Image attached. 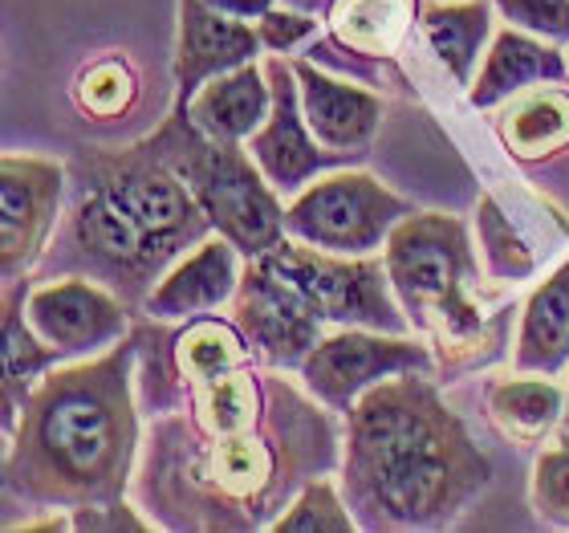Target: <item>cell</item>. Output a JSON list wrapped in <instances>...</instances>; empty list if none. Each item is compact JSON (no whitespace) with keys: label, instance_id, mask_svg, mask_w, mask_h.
Returning <instances> with one entry per match:
<instances>
[{"label":"cell","instance_id":"cell-1","mask_svg":"<svg viewBox=\"0 0 569 533\" xmlns=\"http://www.w3.org/2000/svg\"><path fill=\"white\" fill-rule=\"evenodd\" d=\"M321 407L281 379L273 407L244 432L203 436L167 415L151 424L142 497L171 530H273L313 476L342 468Z\"/></svg>","mask_w":569,"mask_h":533},{"label":"cell","instance_id":"cell-2","mask_svg":"<svg viewBox=\"0 0 569 533\" xmlns=\"http://www.w3.org/2000/svg\"><path fill=\"white\" fill-rule=\"evenodd\" d=\"M492 481L427 371L375 383L346 412L342 497L358 530H443Z\"/></svg>","mask_w":569,"mask_h":533},{"label":"cell","instance_id":"cell-3","mask_svg":"<svg viewBox=\"0 0 569 533\" xmlns=\"http://www.w3.org/2000/svg\"><path fill=\"white\" fill-rule=\"evenodd\" d=\"M134 367L139 343L122 338L37 383L4 448L9 497L46 513L122 501L139 452Z\"/></svg>","mask_w":569,"mask_h":533},{"label":"cell","instance_id":"cell-4","mask_svg":"<svg viewBox=\"0 0 569 533\" xmlns=\"http://www.w3.org/2000/svg\"><path fill=\"white\" fill-rule=\"evenodd\" d=\"M382 261L411 334L431 346L439 375L456 379L509 351L512 306L485 294L480 261L460 216H403L382 249Z\"/></svg>","mask_w":569,"mask_h":533},{"label":"cell","instance_id":"cell-5","mask_svg":"<svg viewBox=\"0 0 569 533\" xmlns=\"http://www.w3.org/2000/svg\"><path fill=\"white\" fill-rule=\"evenodd\" d=\"M167 164L191 188L212 233L232 240L244 261L264 257L284 240V204L252 159L249 142H220L191 127L183 110H171L151 135Z\"/></svg>","mask_w":569,"mask_h":533},{"label":"cell","instance_id":"cell-6","mask_svg":"<svg viewBox=\"0 0 569 533\" xmlns=\"http://www.w3.org/2000/svg\"><path fill=\"white\" fill-rule=\"evenodd\" d=\"M411 200L382 188L367 171H326L284 208V237L338 257H370L387 249L395 225L411 216Z\"/></svg>","mask_w":569,"mask_h":533},{"label":"cell","instance_id":"cell-7","mask_svg":"<svg viewBox=\"0 0 569 533\" xmlns=\"http://www.w3.org/2000/svg\"><path fill=\"white\" fill-rule=\"evenodd\" d=\"M264 261L284 273L301 294L321 309L330 326H367V330L407 334L403 306L391 289L382 257H338V253L313 249L306 240L284 237L277 249L264 253Z\"/></svg>","mask_w":569,"mask_h":533},{"label":"cell","instance_id":"cell-8","mask_svg":"<svg viewBox=\"0 0 569 533\" xmlns=\"http://www.w3.org/2000/svg\"><path fill=\"white\" fill-rule=\"evenodd\" d=\"M66 265L110 285L114 294L139 297L176 265V257L139 225L127 204L114 200V191L86 179L82 200L73 204L66 225Z\"/></svg>","mask_w":569,"mask_h":533},{"label":"cell","instance_id":"cell-9","mask_svg":"<svg viewBox=\"0 0 569 533\" xmlns=\"http://www.w3.org/2000/svg\"><path fill=\"white\" fill-rule=\"evenodd\" d=\"M86 179H98L114 200H122L139 216V225L163 245L171 257H183L188 245H200L212 233V220L203 216L191 188L183 184L176 167L167 164L154 139H142L127 151L90 155L86 159Z\"/></svg>","mask_w":569,"mask_h":533},{"label":"cell","instance_id":"cell-10","mask_svg":"<svg viewBox=\"0 0 569 533\" xmlns=\"http://www.w3.org/2000/svg\"><path fill=\"white\" fill-rule=\"evenodd\" d=\"M403 371H427V375L439 371L423 338L367 330V326H338L309 351L297 375L313 399L346 415L358 403V395Z\"/></svg>","mask_w":569,"mask_h":533},{"label":"cell","instance_id":"cell-11","mask_svg":"<svg viewBox=\"0 0 569 533\" xmlns=\"http://www.w3.org/2000/svg\"><path fill=\"white\" fill-rule=\"evenodd\" d=\"M232 322L244 330L269 371H301L309 351L326 338V326H330L321 318V309L264 257H252L240 273Z\"/></svg>","mask_w":569,"mask_h":533},{"label":"cell","instance_id":"cell-12","mask_svg":"<svg viewBox=\"0 0 569 533\" xmlns=\"http://www.w3.org/2000/svg\"><path fill=\"white\" fill-rule=\"evenodd\" d=\"M264 73H269V86H273V110H269L261 131L249 139V151L264 171V179L273 184L277 196L293 200L318 176L338 171V167H355L358 159L330 151V147H321L313 139L306 115H301V90H297L293 61L273 53V58H264Z\"/></svg>","mask_w":569,"mask_h":533},{"label":"cell","instance_id":"cell-13","mask_svg":"<svg viewBox=\"0 0 569 533\" xmlns=\"http://www.w3.org/2000/svg\"><path fill=\"white\" fill-rule=\"evenodd\" d=\"M66 167L46 155L0 159V277L21 282L46 253L58 228Z\"/></svg>","mask_w":569,"mask_h":533},{"label":"cell","instance_id":"cell-14","mask_svg":"<svg viewBox=\"0 0 569 533\" xmlns=\"http://www.w3.org/2000/svg\"><path fill=\"white\" fill-rule=\"evenodd\" d=\"M24 314L49 346L66 351L70 358L102 355L127 338V306L114 289L98 285L94 277H61V282L37 285L24 297Z\"/></svg>","mask_w":569,"mask_h":533},{"label":"cell","instance_id":"cell-15","mask_svg":"<svg viewBox=\"0 0 569 533\" xmlns=\"http://www.w3.org/2000/svg\"><path fill=\"white\" fill-rule=\"evenodd\" d=\"M176 61H171L176 102H171V110H188L191 98L212 78L249 66L264 49L257 24L216 12L203 0H176Z\"/></svg>","mask_w":569,"mask_h":533},{"label":"cell","instance_id":"cell-16","mask_svg":"<svg viewBox=\"0 0 569 533\" xmlns=\"http://www.w3.org/2000/svg\"><path fill=\"white\" fill-rule=\"evenodd\" d=\"M252 363H261V358H257V351H252V343L244 338L237 322L212 318V314L191 318L183 322V330L167 338V363L159 371V383H147L142 407L151 415H163L191 387L220 379L228 371L252 367Z\"/></svg>","mask_w":569,"mask_h":533},{"label":"cell","instance_id":"cell-17","mask_svg":"<svg viewBox=\"0 0 569 533\" xmlns=\"http://www.w3.org/2000/svg\"><path fill=\"white\" fill-rule=\"evenodd\" d=\"M240 249L232 240L203 237L196 253L179 257L171 269L159 277L151 294L142 297V309L151 322H191L203 314H216L220 306H232L240 285Z\"/></svg>","mask_w":569,"mask_h":533},{"label":"cell","instance_id":"cell-18","mask_svg":"<svg viewBox=\"0 0 569 533\" xmlns=\"http://www.w3.org/2000/svg\"><path fill=\"white\" fill-rule=\"evenodd\" d=\"M297 90H301V115L321 147L367 159L375 131L382 122V98L367 86L342 82L318 66V61L293 58Z\"/></svg>","mask_w":569,"mask_h":533},{"label":"cell","instance_id":"cell-19","mask_svg":"<svg viewBox=\"0 0 569 533\" xmlns=\"http://www.w3.org/2000/svg\"><path fill=\"white\" fill-rule=\"evenodd\" d=\"M546 82H569V66L566 53H561L553 41H541L533 33H521V29H500L488 46L480 70H476L472 86H468V107L476 110H497L505 107L509 98L533 90V86Z\"/></svg>","mask_w":569,"mask_h":533},{"label":"cell","instance_id":"cell-20","mask_svg":"<svg viewBox=\"0 0 569 533\" xmlns=\"http://www.w3.org/2000/svg\"><path fill=\"white\" fill-rule=\"evenodd\" d=\"M273 110V86H269V73L264 66L249 61L240 70H228L220 78L203 86L200 95L188 102L191 127L203 131L208 139L220 142H249L252 135L261 131L264 119Z\"/></svg>","mask_w":569,"mask_h":533},{"label":"cell","instance_id":"cell-21","mask_svg":"<svg viewBox=\"0 0 569 533\" xmlns=\"http://www.w3.org/2000/svg\"><path fill=\"white\" fill-rule=\"evenodd\" d=\"M485 412L500 436L517 448H541L549 436H558L561 412H566V387L553 375H500L485 383Z\"/></svg>","mask_w":569,"mask_h":533},{"label":"cell","instance_id":"cell-22","mask_svg":"<svg viewBox=\"0 0 569 533\" xmlns=\"http://www.w3.org/2000/svg\"><path fill=\"white\" fill-rule=\"evenodd\" d=\"M500 147L517 164H549L569 151V90L558 82L533 86L497 107L492 119Z\"/></svg>","mask_w":569,"mask_h":533},{"label":"cell","instance_id":"cell-23","mask_svg":"<svg viewBox=\"0 0 569 533\" xmlns=\"http://www.w3.org/2000/svg\"><path fill=\"white\" fill-rule=\"evenodd\" d=\"M512 367L525 375L569 371V261L549 273L521 306Z\"/></svg>","mask_w":569,"mask_h":533},{"label":"cell","instance_id":"cell-24","mask_svg":"<svg viewBox=\"0 0 569 533\" xmlns=\"http://www.w3.org/2000/svg\"><path fill=\"white\" fill-rule=\"evenodd\" d=\"M24 297H29L24 277L4 285V440L12 436V427L21 420L24 399L33 395L37 383L46 379L53 367L70 363L66 351L49 346L46 338L29 326Z\"/></svg>","mask_w":569,"mask_h":533},{"label":"cell","instance_id":"cell-25","mask_svg":"<svg viewBox=\"0 0 569 533\" xmlns=\"http://www.w3.org/2000/svg\"><path fill=\"white\" fill-rule=\"evenodd\" d=\"M419 0H330V41L358 61H391L416 29Z\"/></svg>","mask_w":569,"mask_h":533},{"label":"cell","instance_id":"cell-26","mask_svg":"<svg viewBox=\"0 0 569 533\" xmlns=\"http://www.w3.org/2000/svg\"><path fill=\"white\" fill-rule=\"evenodd\" d=\"M492 9H497L492 0H439V4H427L419 17L431 53L460 86H472L476 66L485 61L488 46L497 37Z\"/></svg>","mask_w":569,"mask_h":533},{"label":"cell","instance_id":"cell-27","mask_svg":"<svg viewBox=\"0 0 569 533\" xmlns=\"http://www.w3.org/2000/svg\"><path fill=\"white\" fill-rule=\"evenodd\" d=\"M139 73L122 53H107V58L82 66V73L73 78V107L82 110L86 119H122L131 115L139 102Z\"/></svg>","mask_w":569,"mask_h":533},{"label":"cell","instance_id":"cell-28","mask_svg":"<svg viewBox=\"0 0 569 533\" xmlns=\"http://www.w3.org/2000/svg\"><path fill=\"white\" fill-rule=\"evenodd\" d=\"M476 240H480V261H485V273L492 282H525V277H533V253L521 240V233L512 228V220L505 216L497 196H480V204H476Z\"/></svg>","mask_w":569,"mask_h":533},{"label":"cell","instance_id":"cell-29","mask_svg":"<svg viewBox=\"0 0 569 533\" xmlns=\"http://www.w3.org/2000/svg\"><path fill=\"white\" fill-rule=\"evenodd\" d=\"M277 533H350L358 530L355 513L342 497V481H330L326 476H313L293 501L289 510L273 522Z\"/></svg>","mask_w":569,"mask_h":533},{"label":"cell","instance_id":"cell-30","mask_svg":"<svg viewBox=\"0 0 569 533\" xmlns=\"http://www.w3.org/2000/svg\"><path fill=\"white\" fill-rule=\"evenodd\" d=\"M533 513L546 525L569 530V448H546L533 464V485H529Z\"/></svg>","mask_w":569,"mask_h":533},{"label":"cell","instance_id":"cell-31","mask_svg":"<svg viewBox=\"0 0 569 533\" xmlns=\"http://www.w3.org/2000/svg\"><path fill=\"white\" fill-rule=\"evenodd\" d=\"M512 29L553 46H569V0H492Z\"/></svg>","mask_w":569,"mask_h":533},{"label":"cell","instance_id":"cell-32","mask_svg":"<svg viewBox=\"0 0 569 533\" xmlns=\"http://www.w3.org/2000/svg\"><path fill=\"white\" fill-rule=\"evenodd\" d=\"M257 33H261V46L269 53H289V49L306 46L309 37H318V17L277 4V9H269L257 21Z\"/></svg>","mask_w":569,"mask_h":533},{"label":"cell","instance_id":"cell-33","mask_svg":"<svg viewBox=\"0 0 569 533\" xmlns=\"http://www.w3.org/2000/svg\"><path fill=\"white\" fill-rule=\"evenodd\" d=\"M70 530H151V522H142L139 513L127 501H107V505H90V510H73Z\"/></svg>","mask_w":569,"mask_h":533},{"label":"cell","instance_id":"cell-34","mask_svg":"<svg viewBox=\"0 0 569 533\" xmlns=\"http://www.w3.org/2000/svg\"><path fill=\"white\" fill-rule=\"evenodd\" d=\"M203 4H212L216 12H228L237 21H261L264 12L277 9L281 0H203Z\"/></svg>","mask_w":569,"mask_h":533},{"label":"cell","instance_id":"cell-35","mask_svg":"<svg viewBox=\"0 0 569 533\" xmlns=\"http://www.w3.org/2000/svg\"><path fill=\"white\" fill-rule=\"evenodd\" d=\"M281 4L284 9H297V12H313V17L330 9V0H281Z\"/></svg>","mask_w":569,"mask_h":533},{"label":"cell","instance_id":"cell-36","mask_svg":"<svg viewBox=\"0 0 569 533\" xmlns=\"http://www.w3.org/2000/svg\"><path fill=\"white\" fill-rule=\"evenodd\" d=\"M558 444L569 448V379H566V412H561V424H558Z\"/></svg>","mask_w":569,"mask_h":533}]
</instances>
